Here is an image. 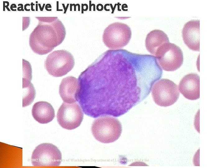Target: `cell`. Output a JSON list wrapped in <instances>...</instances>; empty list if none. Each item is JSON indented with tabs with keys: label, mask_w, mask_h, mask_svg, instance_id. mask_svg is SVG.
Listing matches in <instances>:
<instances>
[{
	"label": "cell",
	"mask_w": 224,
	"mask_h": 168,
	"mask_svg": "<svg viewBox=\"0 0 224 168\" xmlns=\"http://www.w3.org/2000/svg\"><path fill=\"white\" fill-rule=\"evenodd\" d=\"M161 77L147 55L109 49L79 75L76 99L89 117L120 116L146 98Z\"/></svg>",
	"instance_id": "1"
},
{
	"label": "cell",
	"mask_w": 224,
	"mask_h": 168,
	"mask_svg": "<svg viewBox=\"0 0 224 168\" xmlns=\"http://www.w3.org/2000/svg\"><path fill=\"white\" fill-rule=\"evenodd\" d=\"M38 23L29 36L32 50L40 55L46 54L60 44L65 39L66 30L57 17H35Z\"/></svg>",
	"instance_id": "2"
},
{
	"label": "cell",
	"mask_w": 224,
	"mask_h": 168,
	"mask_svg": "<svg viewBox=\"0 0 224 168\" xmlns=\"http://www.w3.org/2000/svg\"><path fill=\"white\" fill-rule=\"evenodd\" d=\"M95 139L104 143L116 141L122 132V125L117 118L110 116L99 117L93 122L91 128Z\"/></svg>",
	"instance_id": "3"
},
{
	"label": "cell",
	"mask_w": 224,
	"mask_h": 168,
	"mask_svg": "<svg viewBox=\"0 0 224 168\" xmlns=\"http://www.w3.org/2000/svg\"><path fill=\"white\" fill-rule=\"evenodd\" d=\"M75 60L72 54L64 49L55 50L49 54L44 62V67L48 73L55 77L67 74L73 68Z\"/></svg>",
	"instance_id": "4"
},
{
	"label": "cell",
	"mask_w": 224,
	"mask_h": 168,
	"mask_svg": "<svg viewBox=\"0 0 224 168\" xmlns=\"http://www.w3.org/2000/svg\"><path fill=\"white\" fill-rule=\"evenodd\" d=\"M131 35V30L128 25L116 22L110 24L104 29L102 41L109 49H121L128 44Z\"/></svg>",
	"instance_id": "5"
},
{
	"label": "cell",
	"mask_w": 224,
	"mask_h": 168,
	"mask_svg": "<svg viewBox=\"0 0 224 168\" xmlns=\"http://www.w3.org/2000/svg\"><path fill=\"white\" fill-rule=\"evenodd\" d=\"M154 56L163 70L174 71L179 69L183 63L182 51L175 44L170 42L164 43L156 50Z\"/></svg>",
	"instance_id": "6"
},
{
	"label": "cell",
	"mask_w": 224,
	"mask_h": 168,
	"mask_svg": "<svg viewBox=\"0 0 224 168\" xmlns=\"http://www.w3.org/2000/svg\"><path fill=\"white\" fill-rule=\"evenodd\" d=\"M151 91L154 101L160 106L167 107L174 104L180 95L178 86L167 79H161L155 82Z\"/></svg>",
	"instance_id": "7"
},
{
	"label": "cell",
	"mask_w": 224,
	"mask_h": 168,
	"mask_svg": "<svg viewBox=\"0 0 224 168\" xmlns=\"http://www.w3.org/2000/svg\"><path fill=\"white\" fill-rule=\"evenodd\" d=\"M31 159L34 166H58L62 161V155L57 146L52 143H44L35 147Z\"/></svg>",
	"instance_id": "8"
},
{
	"label": "cell",
	"mask_w": 224,
	"mask_h": 168,
	"mask_svg": "<svg viewBox=\"0 0 224 168\" xmlns=\"http://www.w3.org/2000/svg\"><path fill=\"white\" fill-rule=\"evenodd\" d=\"M83 112L78 103L70 104L64 102L58 110L57 121L59 124L65 129H75L80 126L83 120Z\"/></svg>",
	"instance_id": "9"
},
{
	"label": "cell",
	"mask_w": 224,
	"mask_h": 168,
	"mask_svg": "<svg viewBox=\"0 0 224 168\" xmlns=\"http://www.w3.org/2000/svg\"><path fill=\"white\" fill-rule=\"evenodd\" d=\"M180 92L184 97L189 100H195L200 97V77L196 73L185 75L179 85Z\"/></svg>",
	"instance_id": "10"
},
{
	"label": "cell",
	"mask_w": 224,
	"mask_h": 168,
	"mask_svg": "<svg viewBox=\"0 0 224 168\" xmlns=\"http://www.w3.org/2000/svg\"><path fill=\"white\" fill-rule=\"evenodd\" d=\"M184 44L190 49L200 50V21L191 20L185 23L182 31Z\"/></svg>",
	"instance_id": "11"
},
{
	"label": "cell",
	"mask_w": 224,
	"mask_h": 168,
	"mask_svg": "<svg viewBox=\"0 0 224 168\" xmlns=\"http://www.w3.org/2000/svg\"><path fill=\"white\" fill-rule=\"evenodd\" d=\"M78 88V79L73 76H68L62 80L59 86V93L64 102L73 103L77 102L76 96Z\"/></svg>",
	"instance_id": "12"
},
{
	"label": "cell",
	"mask_w": 224,
	"mask_h": 168,
	"mask_svg": "<svg viewBox=\"0 0 224 168\" xmlns=\"http://www.w3.org/2000/svg\"><path fill=\"white\" fill-rule=\"evenodd\" d=\"M34 119L41 124H46L52 121L55 116V111L49 103L40 101L35 103L32 109Z\"/></svg>",
	"instance_id": "13"
},
{
	"label": "cell",
	"mask_w": 224,
	"mask_h": 168,
	"mask_svg": "<svg viewBox=\"0 0 224 168\" xmlns=\"http://www.w3.org/2000/svg\"><path fill=\"white\" fill-rule=\"evenodd\" d=\"M169 42V38L166 33L162 30L155 29L147 35L145 44L147 51L154 56L159 47L164 43Z\"/></svg>",
	"instance_id": "14"
},
{
	"label": "cell",
	"mask_w": 224,
	"mask_h": 168,
	"mask_svg": "<svg viewBox=\"0 0 224 168\" xmlns=\"http://www.w3.org/2000/svg\"><path fill=\"white\" fill-rule=\"evenodd\" d=\"M23 107H24L31 104L35 97L36 92L35 88L30 80L26 78L23 79Z\"/></svg>",
	"instance_id": "15"
}]
</instances>
